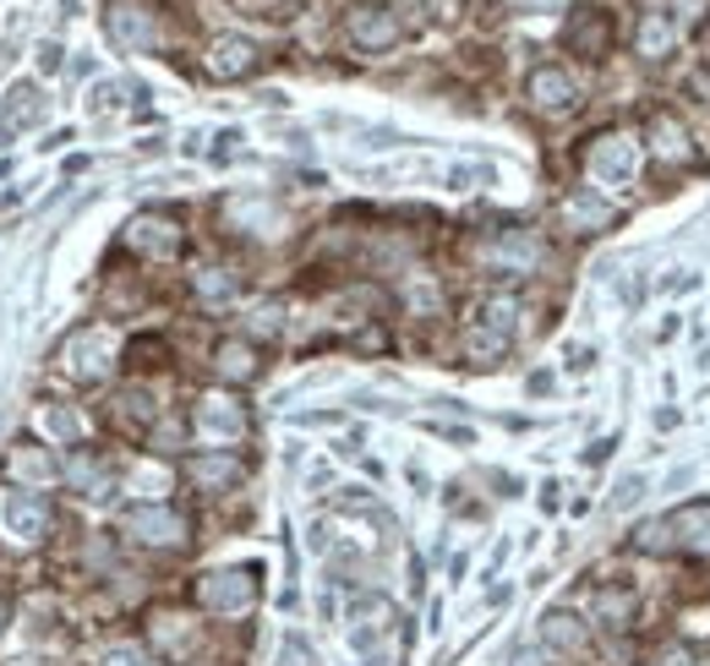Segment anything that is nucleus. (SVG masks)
Masks as SVG:
<instances>
[{
  "mask_svg": "<svg viewBox=\"0 0 710 666\" xmlns=\"http://www.w3.org/2000/svg\"><path fill=\"white\" fill-rule=\"evenodd\" d=\"M66 356H72V372L94 383V378H105V372H110V356H115V340H110V333H105V328H83V333H77V340H72V350H66Z\"/></svg>",
  "mask_w": 710,
  "mask_h": 666,
  "instance_id": "1a4fd4ad",
  "label": "nucleus"
},
{
  "mask_svg": "<svg viewBox=\"0 0 710 666\" xmlns=\"http://www.w3.org/2000/svg\"><path fill=\"white\" fill-rule=\"evenodd\" d=\"M121 530H126L132 541H143V546H181V541H186V519H181L175 508H164V503L132 508V514L121 519Z\"/></svg>",
  "mask_w": 710,
  "mask_h": 666,
  "instance_id": "20e7f679",
  "label": "nucleus"
},
{
  "mask_svg": "<svg viewBox=\"0 0 710 666\" xmlns=\"http://www.w3.org/2000/svg\"><path fill=\"white\" fill-rule=\"evenodd\" d=\"M197 432L213 437V443H235L246 432V410L235 399H203L197 405Z\"/></svg>",
  "mask_w": 710,
  "mask_h": 666,
  "instance_id": "ddd939ff",
  "label": "nucleus"
},
{
  "mask_svg": "<svg viewBox=\"0 0 710 666\" xmlns=\"http://www.w3.org/2000/svg\"><path fill=\"white\" fill-rule=\"evenodd\" d=\"M563 45L585 61H607L612 55V17L607 7H574L563 23Z\"/></svg>",
  "mask_w": 710,
  "mask_h": 666,
  "instance_id": "7ed1b4c3",
  "label": "nucleus"
},
{
  "mask_svg": "<svg viewBox=\"0 0 710 666\" xmlns=\"http://www.w3.org/2000/svg\"><path fill=\"white\" fill-rule=\"evenodd\" d=\"M585 170H590V181H601V186H628L634 170H639V143H634L628 132H607V137L590 143Z\"/></svg>",
  "mask_w": 710,
  "mask_h": 666,
  "instance_id": "f257e3e1",
  "label": "nucleus"
},
{
  "mask_svg": "<svg viewBox=\"0 0 710 666\" xmlns=\"http://www.w3.org/2000/svg\"><path fill=\"white\" fill-rule=\"evenodd\" d=\"M344 34H350V45H355V50L383 55V50H394V45H400V17H394L389 7H355V12H350V23H344Z\"/></svg>",
  "mask_w": 710,
  "mask_h": 666,
  "instance_id": "39448f33",
  "label": "nucleus"
},
{
  "mask_svg": "<svg viewBox=\"0 0 710 666\" xmlns=\"http://www.w3.org/2000/svg\"><path fill=\"white\" fill-rule=\"evenodd\" d=\"M50 432H61V437H77V421H72L66 410H50Z\"/></svg>",
  "mask_w": 710,
  "mask_h": 666,
  "instance_id": "7c9ffc66",
  "label": "nucleus"
},
{
  "mask_svg": "<svg viewBox=\"0 0 710 666\" xmlns=\"http://www.w3.org/2000/svg\"><path fill=\"white\" fill-rule=\"evenodd\" d=\"M525 94H530V104L547 110V115H568V110L579 104V88H574V77H568L563 66H536L530 83H525Z\"/></svg>",
  "mask_w": 710,
  "mask_h": 666,
  "instance_id": "423d86ee",
  "label": "nucleus"
},
{
  "mask_svg": "<svg viewBox=\"0 0 710 666\" xmlns=\"http://www.w3.org/2000/svg\"><path fill=\"white\" fill-rule=\"evenodd\" d=\"M126 240H132L137 251H148V257H175V251H181V224L164 219V213H143V219H132Z\"/></svg>",
  "mask_w": 710,
  "mask_h": 666,
  "instance_id": "9d476101",
  "label": "nucleus"
},
{
  "mask_svg": "<svg viewBox=\"0 0 710 666\" xmlns=\"http://www.w3.org/2000/svg\"><path fill=\"white\" fill-rule=\"evenodd\" d=\"M213 372H219L224 383H252V378H257V350H252L246 340H224V345L213 350Z\"/></svg>",
  "mask_w": 710,
  "mask_h": 666,
  "instance_id": "dca6fc26",
  "label": "nucleus"
},
{
  "mask_svg": "<svg viewBox=\"0 0 710 666\" xmlns=\"http://www.w3.org/2000/svg\"><path fill=\"white\" fill-rule=\"evenodd\" d=\"M705 7H710V0H672V12H683V23H688V28L705 17Z\"/></svg>",
  "mask_w": 710,
  "mask_h": 666,
  "instance_id": "c756f323",
  "label": "nucleus"
},
{
  "mask_svg": "<svg viewBox=\"0 0 710 666\" xmlns=\"http://www.w3.org/2000/svg\"><path fill=\"white\" fill-rule=\"evenodd\" d=\"M110 34L121 50H148L154 45V17L137 7V0H121V7H110Z\"/></svg>",
  "mask_w": 710,
  "mask_h": 666,
  "instance_id": "4468645a",
  "label": "nucleus"
},
{
  "mask_svg": "<svg viewBox=\"0 0 710 666\" xmlns=\"http://www.w3.org/2000/svg\"><path fill=\"white\" fill-rule=\"evenodd\" d=\"M252 66H257V45H252V39L224 34V39L208 45V72H213L219 83H235V77H246Z\"/></svg>",
  "mask_w": 710,
  "mask_h": 666,
  "instance_id": "f8f14e48",
  "label": "nucleus"
},
{
  "mask_svg": "<svg viewBox=\"0 0 710 666\" xmlns=\"http://www.w3.org/2000/svg\"><path fill=\"white\" fill-rule=\"evenodd\" d=\"M672 45H677V17H672L666 7L645 12V17H639V34H634L639 61H666V55H672Z\"/></svg>",
  "mask_w": 710,
  "mask_h": 666,
  "instance_id": "9b49d317",
  "label": "nucleus"
},
{
  "mask_svg": "<svg viewBox=\"0 0 710 666\" xmlns=\"http://www.w3.org/2000/svg\"><path fill=\"white\" fill-rule=\"evenodd\" d=\"M230 289H235V284H230L219 268H203V273H197V295H203V300H224Z\"/></svg>",
  "mask_w": 710,
  "mask_h": 666,
  "instance_id": "393cba45",
  "label": "nucleus"
},
{
  "mask_svg": "<svg viewBox=\"0 0 710 666\" xmlns=\"http://www.w3.org/2000/svg\"><path fill=\"white\" fill-rule=\"evenodd\" d=\"M61 476H66V481L83 492V497H99V492H105V465H99L94 454H77V459H66V470H61Z\"/></svg>",
  "mask_w": 710,
  "mask_h": 666,
  "instance_id": "412c9836",
  "label": "nucleus"
},
{
  "mask_svg": "<svg viewBox=\"0 0 710 666\" xmlns=\"http://www.w3.org/2000/svg\"><path fill=\"white\" fill-rule=\"evenodd\" d=\"M650 137H656V153L672 159V164H683V159L694 153V148H688V132H683L672 115H656V121H650Z\"/></svg>",
  "mask_w": 710,
  "mask_h": 666,
  "instance_id": "aec40b11",
  "label": "nucleus"
},
{
  "mask_svg": "<svg viewBox=\"0 0 710 666\" xmlns=\"http://www.w3.org/2000/svg\"><path fill=\"white\" fill-rule=\"evenodd\" d=\"M7 617H12V601H7V595H0V628H7Z\"/></svg>",
  "mask_w": 710,
  "mask_h": 666,
  "instance_id": "72a5a7b5",
  "label": "nucleus"
},
{
  "mask_svg": "<svg viewBox=\"0 0 710 666\" xmlns=\"http://www.w3.org/2000/svg\"><path fill=\"white\" fill-rule=\"evenodd\" d=\"M503 350H509V340H503V333H492V328H487V322H481V328H470V333H465V356H476V361H481V367H487V361H498V356H503Z\"/></svg>",
  "mask_w": 710,
  "mask_h": 666,
  "instance_id": "5701e85b",
  "label": "nucleus"
},
{
  "mask_svg": "<svg viewBox=\"0 0 710 666\" xmlns=\"http://www.w3.org/2000/svg\"><path fill=\"white\" fill-rule=\"evenodd\" d=\"M186 476H192L197 486H230V481L241 476V465H235V459L208 454V459H192V465H186Z\"/></svg>",
  "mask_w": 710,
  "mask_h": 666,
  "instance_id": "4be33fe9",
  "label": "nucleus"
},
{
  "mask_svg": "<svg viewBox=\"0 0 710 666\" xmlns=\"http://www.w3.org/2000/svg\"><path fill=\"white\" fill-rule=\"evenodd\" d=\"M39 66H45V72H61V45H45V50H39Z\"/></svg>",
  "mask_w": 710,
  "mask_h": 666,
  "instance_id": "2f4dec72",
  "label": "nucleus"
},
{
  "mask_svg": "<svg viewBox=\"0 0 710 666\" xmlns=\"http://www.w3.org/2000/svg\"><path fill=\"white\" fill-rule=\"evenodd\" d=\"M197 601L208 612H246L257 601V568H219L197 579Z\"/></svg>",
  "mask_w": 710,
  "mask_h": 666,
  "instance_id": "f03ea898",
  "label": "nucleus"
},
{
  "mask_svg": "<svg viewBox=\"0 0 710 666\" xmlns=\"http://www.w3.org/2000/svg\"><path fill=\"white\" fill-rule=\"evenodd\" d=\"M45 503L39 497H28V492H17V497H7V525L12 530H23V541H39L45 535Z\"/></svg>",
  "mask_w": 710,
  "mask_h": 666,
  "instance_id": "f3484780",
  "label": "nucleus"
},
{
  "mask_svg": "<svg viewBox=\"0 0 710 666\" xmlns=\"http://www.w3.org/2000/svg\"><path fill=\"white\" fill-rule=\"evenodd\" d=\"M666 530H672V552L710 557V497H699V503L677 508V514L666 519Z\"/></svg>",
  "mask_w": 710,
  "mask_h": 666,
  "instance_id": "0eeeda50",
  "label": "nucleus"
},
{
  "mask_svg": "<svg viewBox=\"0 0 710 666\" xmlns=\"http://www.w3.org/2000/svg\"><path fill=\"white\" fill-rule=\"evenodd\" d=\"M563 219H568V230L596 235V230L617 224V208H612V202H601V192H574V197L563 202Z\"/></svg>",
  "mask_w": 710,
  "mask_h": 666,
  "instance_id": "2eb2a0df",
  "label": "nucleus"
},
{
  "mask_svg": "<svg viewBox=\"0 0 710 666\" xmlns=\"http://www.w3.org/2000/svg\"><path fill=\"white\" fill-rule=\"evenodd\" d=\"M284 666H311V650H306V639H284Z\"/></svg>",
  "mask_w": 710,
  "mask_h": 666,
  "instance_id": "cd10ccee",
  "label": "nucleus"
},
{
  "mask_svg": "<svg viewBox=\"0 0 710 666\" xmlns=\"http://www.w3.org/2000/svg\"><path fill=\"white\" fill-rule=\"evenodd\" d=\"M12 470H23V476H50V459L34 454V443H23V454H12Z\"/></svg>",
  "mask_w": 710,
  "mask_h": 666,
  "instance_id": "a878e982",
  "label": "nucleus"
},
{
  "mask_svg": "<svg viewBox=\"0 0 710 666\" xmlns=\"http://www.w3.org/2000/svg\"><path fill=\"white\" fill-rule=\"evenodd\" d=\"M487 262H492L498 273H530V268L541 262V240H536L530 230H503V235H492Z\"/></svg>",
  "mask_w": 710,
  "mask_h": 666,
  "instance_id": "6e6552de",
  "label": "nucleus"
},
{
  "mask_svg": "<svg viewBox=\"0 0 710 666\" xmlns=\"http://www.w3.org/2000/svg\"><path fill=\"white\" fill-rule=\"evenodd\" d=\"M525 12H541V7H558V0H519Z\"/></svg>",
  "mask_w": 710,
  "mask_h": 666,
  "instance_id": "473e14b6",
  "label": "nucleus"
},
{
  "mask_svg": "<svg viewBox=\"0 0 710 666\" xmlns=\"http://www.w3.org/2000/svg\"><path fill=\"white\" fill-rule=\"evenodd\" d=\"M639 492H645V476H623V481H617V492H612V508H634V503H639Z\"/></svg>",
  "mask_w": 710,
  "mask_h": 666,
  "instance_id": "bb28decb",
  "label": "nucleus"
},
{
  "mask_svg": "<svg viewBox=\"0 0 710 666\" xmlns=\"http://www.w3.org/2000/svg\"><path fill=\"white\" fill-rule=\"evenodd\" d=\"M628 546H634V552H672V530H666V519L639 525V530L628 535Z\"/></svg>",
  "mask_w": 710,
  "mask_h": 666,
  "instance_id": "b1692460",
  "label": "nucleus"
},
{
  "mask_svg": "<svg viewBox=\"0 0 710 666\" xmlns=\"http://www.w3.org/2000/svg\"><path fill=\"white\" fill-rule=\"evenodd\" d=\"M541 639H547L552 650H579V644H585V622H579L574 612H547V617H541Z\"/></svg>",
  "mask_w": 710,
  "mask_h": 666,
  "instance_id": "6ab92c4d",
  "label": "nucleus"
},
{
  "mask_svg": "<svg viewBox=\"0 0 710 666\" xmlns=\"http://www.w3.org/2000/svg\"><path fill=\"white\" fill-rule=\"evenodd\" d=\"M105 666H148V661H143V650H132V644H115V650L105 655Z\"/></svg>",
  "mask_w": 710,
  "mask_h": 666,
  "instance_id": "c85d7f7f",
  "label": "nucleus"
},
{
  "mask_svg": "<svg viewBox=\"0 0 710 666\" xmlns=\"http://www.w3.org/2000/svg\"><path fill=\"white\" fill-rule=\"evenodd\" d=\"M634 590H623V584H607L601 595H596V622L601 628H628L634 622Z\"/></svg>",
  "mask_w": 710,
  "mask_h": 666,
  "instance_id": "a211bd4d",
  "label": "nucleus"
}]
</instances>
